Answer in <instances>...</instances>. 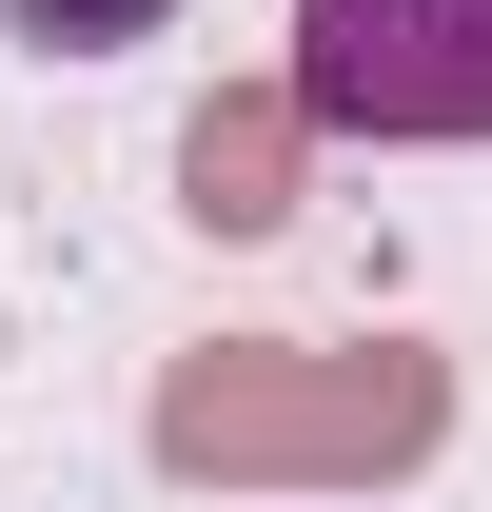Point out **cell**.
Segmentation results:
<instances>
[{
  "instance_id": "obj_1",
  "label": "cell",
  "mask_w": 492,
  "mask_h": 512,
  "mask_svg": "<svg viewBox=\"0 0 492 512\" xmlns=\"http://www.w3.org/2000/svg\"><path fill=\"white\" fill-rule=\"evenodd\" d=\"M453 434V375L414 335L374 355H276V335H217L158 375V473H217V493H335V473H414Z\"/></svg>"
},
{
  "instance_id": "obj_2",
  "label": "cell",
  "mask_w": 492,
  "mask_h": 512,
  "mask_svg": "<svg viewBox=\"0 0 492 512\" xmlns=\"http://www.w3.org/2000/svg\"><path fill=\"white\" fill-rule=\"evenodd\" d=\"M315 138H492V0H296Z\"/></svg>"
},
{
  "instance_id": "obj_3",
  "label": "cell",
  "mask_w": 492,
  "mask_h": 512,
  "mask_svg": "<svg viewBox=\"0 0 492 512\" xmlns=\"http://www.w3.org/2000/svg\"><path fill=\"white\" fill-rule=\"evenodd\" d=\"M296 79H256V99H217V119L178 138V178H197V237H276L296 217Z\"/></svg>"
},
{
  "instance_id": "obj_4",
  "label": "cell",
  "mask_w": 492,
  "mask_h": 512,
  "mask_svg": "<svg viewBox=\"0 0 492 512\" xmlns=\"http://www.w3.org/2000/svg\"><path fill=\"white\" fill-rule=\"evenodd\" d=\"M0 20H20L40 60H119V40H158V20H178V0H0Z\"/></svg>"
}]
</instances>
